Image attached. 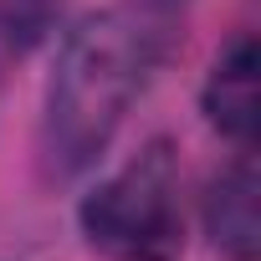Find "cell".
I'll list each match as a JSON object with an SVG mask.
<instances>
[{
  "label": "cell",
  "instance_id": "cell-1",
  "mask_svg": "<svg viewBox=\"0 0 261 261\" xmlns=\"http://www.w3.org/2000/svg\"><path fill=\"white\" fill-rule=\"evenodd\" d=\"M159 21L144 11H97L62 41L41 118L46 174L67 179L113 144L118 123L159 62Z\"/></svg>",
  "mask_w": 261,
  "mask_h": 261
},
{
  "label": "cell",
  "instance_id": "cell-2",
  "mask_svg": "<svg viewBox=\"0 0 261 261\" xmlns=\"http://www.w3.org/2000/svg\"><path fill=\"white\" fill-rule=\"evenodd\" d=\"M82 230L108 261H174L185 251L179 159L169 139L144 144L82 200Z\"/></svg>",
  "mask_w": 261,
  "mask_h": 261
},
{
  "label": "cell",
  "instance_id": "cell-3",
  "mask_svg": "<svg viewBox=\"0 0 261 261\" xmlns=\"http://www.w3.org/2000/svg\"><path fill=\"white\" fill-rule=\"evenodd\" d=\"M205 230H210L215 251H225L230 261H256L261 225H256V164H251V154H236V159L210 179Z\"/></svg>",
  "mask_w": 261,
  "mask_h": 261
},
{
  "label": "cell",
  "instance_id": "cell-4",
  "mask_svg": "<svg viewBox=\"0 0 261 261\" xmlns=\"http://www.w3.org/2000/svg\"><path fill=\"white\" fill-rule=\"evenodd\" d=\"M205 118L241 149L256 139V41L251 36H236L215 57L205 82Z\"/></svg>",
  "mask_w": 261,
  "mask_h": 261
}]
</instances>
